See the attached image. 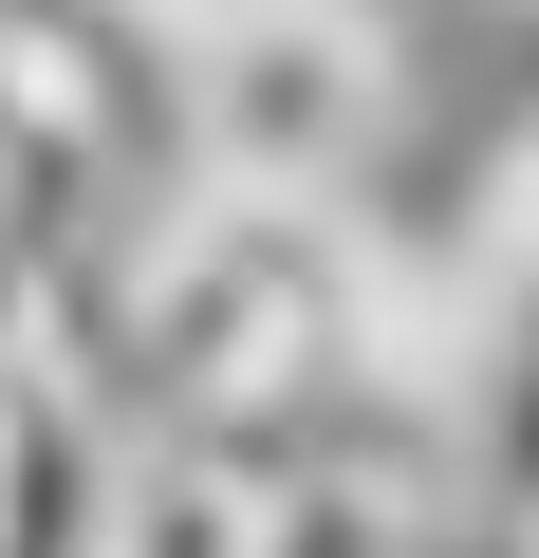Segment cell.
Instances as JSON below:
<instances>
[{
	"instance_id": "obj_1",
	"label": "cell",
	"mask_w": 539,
	"mask_h": 558,
	"mask_svg": "<svg viewBox=\"0 0 539 558\" xmlns=\"http://www.w3.org/2000/svg\"><path fill=\"white\" fill-rule=\"evenodd\" d=\"M0 223H20V149H0Z\"/></svg>"
}]
</instances>
